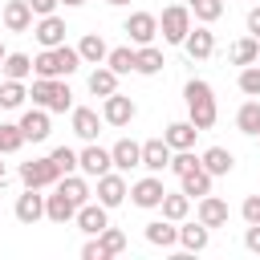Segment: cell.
Wrapping results in <instances>:
<instances>
[{
	"instance_id": "obj_1",
	"label": "cell",
	"mask_w": 260,
	"mask_h": 260,
	"mask_svg": "<svg viewBox=\"0 0 260 260\" xmlns=\"http://www.w3.org/2000/svg\"><path fill=\"white\" fill-rule=\"evenodd\" d=\"M183 102H187V118L199 126V134L215 126V118H219V106H215V89H211L203 77H191V81L183 85Z\"/></svg>"
},
{
	"instance_id": "obj_2",
	"label": "cell",
	"mask_w": 260,
	"mask_h": 260,
	"mask_svg": "<svg viewBox=\"0 0 260 260\" xmlns=\"http://www.w3.org/2000/svg\"><path fill=\"white\" fill-rule=\"evenodd\" d=\"M85 61H81V53H77V45H57V49H41L37 57H32V73L37 77H69V73H77Z\"/></svg>"
},
{
	"instance_id": "obj_3",
	"label": "cell",
	"mask_w": 260,
	"mask_h": 260,
	"mask_svg": "<svg viewBox=\"0 0 260 260\" xmlns=\"http://www.w3.org/2000/svg\"><path fill=\"white\" fill-rule=\"evenodd\" d=\"M28 98H32V106H45L49 114L73 110V89L65 85V77H32Z\"/></svg>"
},
{
	"instance_id": "obj_4",
	"label": "cell",
	"mask_w": 260,
	"mask_h": 260,
	"mask_svg": "<svg viewBox=\"0 0 260 260\" xmlns=\"http://www.w3.org/2000/svg\"><path fill=\"white\" fill-rule=\"evenodd\" d=\"M158 32H162L167 45H183L187 32H191V8H187L183 0H179V4H167L162 16H158Z\"/></svg>"
},
{
	"instance_id": "obj_5",
	"label": "cell",
	"mask_w": 260,
	"mask_h": 260,
	"mask_svg": "<svg viewBox=\"0 0 260 260\" xmlns=\"http://www.w3.org/2000/svg\"><path fill=\"white\" fill-rule=\"evenodd\" d=\"M77 171H81L85 179H102L106 171H114V154H110L106 146H98V142H85V146L77 150Z\"/></svg>"
},
{
	"instance_id": "obj_6",
	"label": "cell",
	"mask_w": 260,
	"mask_h": 260,
	"mask_svg": "<svg viewBox=\"0 0 260 260\" xmlns=\"http://www.w3.org/2000/svg\"><path fill=\"white\" fill-rule=\"evenodd\" d=\"M57 179H61V171H57V162L45 154V158H28V162H20V183L24 187H57Z\"/></svg>"
},
{
	"instance_id": "obj_7",
	"label": "cell",
	"mask_w": 260,
	"mask_h": 260,
	"mask_svg": "<svg viewBox=\"0 0 260 260\" xmlns=\"http://www.w3.org/2000/svg\"><path fill=\"white\" fill-rule=\"evenodd\" d=\"M122 32L130 37V45H134V49H138V45H154V37H158V16L138 8V12H130V16H126Z\"/></svg>"
},
{
	"instance_id": "obj_8",
	"label": "cell",
	"mask_w": 260,
	"mask_h": 260,
	"mask_svg": "<svg viewBox=\"0 0 260 260\" xmlns=\"http://www.w3.org/2000/svg\"><path fill=\"white\" fill-rule=\"evenodd\" d=\"M102 118H106V126H130L138 118V106L126 93H110V98H102Z\"/></svg>"
},
{
	"instance_id": "obj_9",
	"label": "cell",
	"mask_w": 260,
	"mask_h": 260,
	"mask_svg": "<svg viewBox=\"0 0 260 260\" xmlns=\"http://www.w3.org/2000/svg\"><path fill=\"white\" fill-rule=\"evenodd\" d=\"M102 122H106V118H102L93 106H73V110H69V126H73V134H77L81 142H98Z\"/></svg>"
},
{
	"instance_id": "obj_10",
	"label": "cell",
	"mask_w": 260,
	"mask_h": 260,
	"mask_svg": "<svg viewBox=\"0 0 260 260\" xmlns=\"http://www.w3.org/2000/svg\"><path fill=\"white\" fill-rule=\"evenodd\" d=\"M162 195H167V187H162V179H158V175H146V179H138V183L130 187V203H134V207H142V211L162 207Z\"/></svg>"
},
{
	"instance_id": "obj_11",
	"label": "cell",
	"mask_w": 260,
	"mask_h": 260,
	"mask_svg": "<svg viewBox=\"0 0 260 260\" xmlns=\"http://www.w3.org/2000/svg\"><path fill=\"white\" fill-rule=\"evenodd\" d=\"M0 20H4V28H8V32H32L37 12H32V4H28V0H8V4L0 8Z\"/></svg>"
},
{
	"instance_id": "obj_12",
	"label": "cell",
	"mask_w": 260,
	"mask_h": 260,
	"mask_svg": "<svg viewBox=\"0 0 260 260\" xmlns=\"http://www.w3.org/2000/svg\"><path fill=\"white\" fill-rule=\"evenodd\" d=\"M65 16H57V12H49V16H37V24H32V37H37V45L41 49H57V45H65Z\"/></svg>"
},
{
	"instance_id": "obj_13",
	"label": "cell",
	"mask_w": 260,
	"mask_h": 260,
	"mask_svg": "<svg viewBox=\"0 0 260 260\" xmlns=\"http://www.w3.org/2000/svg\"><path fill=\"white\" fill-rule=\"evenodd\" d=\"M20 130H24V142H45L53 134V114L45 106H32L20 114Z\"/></svg>"
},
{
	"instance_id": "obj_14",
	"label": "cell",
	"mask_w": 260,
	"mask_h": 260,
	"mask_svg": "<svg viewBox=\"0 0 260 260\" xmlns=\"http://www.w3.org/2000/svg\"><path fill=\"white\" fill-rule=\"evenodd\" d=\"M126 195H130V187H126V175H122V171H106V175L98 179V203H106L110 211L122 207Z\"/></svg>"
},
{
	"instance_id": "obj_15",
	"label": "cell",
	"mask_w": 260,
	"mask_h": 260,
	"mask_svg": "<svg viewBox=\"0 0 260 260\" xmlns=\"http://www.w3.org/2000/svg\"><path fill=\"white\" fill-rule=\"evenodd\" d=\"M85 236H102L106 228H110V207L106 203H98V199H89V203H81L77 207V219H73Z\"/></svg>"
},
{
	"instance_id": "obj_16",
	"label": "cell",
	"mask_w": 260,
	"mask_h": 260,
	"mask_svg": "<svg viewBox=\"0 0 260 260\" xmlns=\"http://www.w3.org/2000/svg\"><path fill=\"white\" fill-rule=\"evenodd\" d=\"M16 219L24 223V228H32L37 219H45V195H41V187H24L20 195H16Z\"/></svg>"
},
{
	"instance_id": "obj_17",
	"label": "cell",
	"mask_w": 260,
	"mask_h": 260,
	"mask_svg": "<svg viewBox=\"0 0 260 260\" xmlns=\"http://www.w3.org/2000/svg\"><path fill=\"white\" fill-rule=\"evenodd\" d=\"M183 49H187V57H191V61H207V57L215 53V32H211V24H191V32H187Z\"/></svg>"
},
{
	"instance_id": "obj_18",
	"label": "cell",
	"mask_w": 260,
	"mask_h": 260,
	"mask_svg": "<svg viewBox=\"0 0 260 260\" xmlns=\"http://www.w3.org/2000/svg\"><path fill=\"white\" fill-rule=\"evenodd\" d=\"M171 154H175V150H171L167 138H146V142H142V167H146L150 175H162V171L171 167Z\"/></svg>"
},
{
	"instance_id": "obj_19",
	"label": "cell",
	"mask_w": 260,
	"mask_h": 260,
	"mask_svg": "<svg viewBox=\"0 0 260 260\" xmlns=\"http://www.w3.org/2000/svg\"><path fill=\"white\" fill-rule=\"evenodd\" d=\"M45 219H53V223H69V219H77V203L61 191V187H53V195H45Z\"/></svg>"
},
{
	"instance_id": "obj_20",
	"label": "cell",
	"mask_w": 260,
	"mask_h": 260,
	"mask_svg": "<svg viewBox=\"0 0 260 260\" xmlns=\"http://www.w3.org/2000/svg\"><path fill=\"white\" fill-rule=\"evenodd\" d=\"M110 154H114V171H122V175L142 167V142H134V138H118L110 146Z\"/></svg>"
},
{
	"instance_id": "obj_21",
	"label": "cell",
	"mask_w": 260,
	"mask_h": 260,
	"mask_svg": "<svg viewBox=\"0 0 260 260\" xmlns=\"http://www.w3.org/2000/svg\"><path fill=\"white\" fill-rule=\"evenodd\" d=\"M228 215H232V211H228V203H223L219 195H203V199L195 203V219L207 223V228H223Z\"/></svg>"
},
{
	"instance_id": "obj_22",
	"label": "cell",
	"mask_w": 260,
	"mask_h": 260,
	"mask_svg": "<svg viewBox=\"0 0 260 260\" xmlns=\"http://www.w3.org/2000/svg\"><path fill=\"white\" fill-rule=\"evenodd\" d=\"M142 236H146V244H154V248H175L179 244V223L175 219H150L146 228H142Z\"/></svg>"
},
{
	"instance_id": "obj_23",
	"label": "cell",
	"mask_w": 260,
	"mask_h": 260,
	"mask_svg": "<svg viewBox=\"0 0 260 260\" xmlns=\"http://www.w3.org/2000/svg\"><path fill=\"white\" fill-rule=\"evenodd\" d=\"M207 244H211V228L207 223H199V219L195 223H187V219L179 223V248L183 252H207Z\"/></svg>"
},
{
	"instance_id": "obj_24",
	"label": "cell",
	"mask_w": 260,
	"mask_h": 260,
	"mask_svg": "<svg viewBox=\"0 0 260 260\" xmlns=\"http://www.w3.org/2000/svg\"><path fill=\"white\" fill-rule=\"evenodd\" d=\"M162 138L171 142V150H191L195 138H199V126H195L191 118H183V122H171V126L162 130Z\"/></svg>"
},
{
	"instance_id": "obj_25",
	"label": "cell",
	"mask_w": 260,
	"mask_h": 260,
	"mask_svg": "<svg viewBox=\"0 0 260 260\" xmlns=\"http://www.w3.org/2000/svg\"><path fill=\"white\" fill-rule=\"evenodd\" d=\"M228 61L240 65V69H244V65H256V61H260V41H256L252 32L240 37V41H232V45H228Z\"/></svg>"
},
{
	"instance_id": "obj_26",
	"label": "cell",
	"mask_w": 260,
	"mask_h": 260,
	"mask_svg": "<svg viewBox=\"0 0 260 260\" xmlns=\"http://www.w3.org/2000/svg\"><path fill=\"white\" fill-rule=\"evenodd\" d=\"M211 171L207 167H195V171H187V175H179V191H187L191 199H203V195H211Z\"/></svg>"
},
{
	"instance_id": "obj_27",
	"label": "cell",
	"mask_w": 260,
	"mask_h": 260,
	"mask_svg": "<svg viewBox=\"0 0 260 260\" xmlns=\"http://www.w3.org/2000/svg\"><path fill=\"white\" fill-rule=\"evenodd\" d=\"M162 65H167V57H162V49H158V45H138L134 73H142V77H158V73H162Z\"/></svg>"
},
{
	"instance_id": "obj_28",
	"label": "cell",
	"mask_w": 260,
	"mask_h": 260,
	"mask_svg": "<svg viewBox=\"0 0 260 260\" xmlns=\"http://www.w3.org/2000/svg\"><path fill=\"white\" fill-rule=\"evenodd\" d=\"M77 53H81V61H85V65H106V57H110V45H106L98 32H85V37L77 41Z\"/></svg>"
},
{
	"instance_id": "obj_29",
	"label": "cell",
	"mask_w": 260,
	"mask_h": 260,
	"mask_svg": "<svg viewBox=\"0 0 260 260\" xmlns=\"http://www.w3.org/2000/svg\"><path fill=\"white\" fill-rule=\"evenodd\" d=\"M199 158H203V167H207L215 179H219V175H232V167H236V154H232L228 146H207Z\"/></svg>"
},
{
	"instance_id": "obj_30",
	"label": "cell",
	"mask_w": 260,
	"mask_h": 260,
	"mask_svg": "<svg viewBox=\"0 0 260 260\" xmlns=\"http://www.w3.org/2000/svg\"><path fill=\"white\" fill-rule=\"evenodd\" d=\"M0 77L28 81V77H32V57H28V53H8V57L0 61Z\"/></svg>"
},
{
	"instance_id": "obj_31",
	"label": "cell",
	"mask_w": 260,
	"mask_h": 260,
	"mask_svg": "<svg viewBox=\"0 0 260 260\" xmlns=\"http://www.w3.org/2000/svg\"><path fill=\"white\" fill-rule=\"evenodd\" d=\"M236 130L248 134V138H256V130H260V98H248V102L236 110Z\"/></svg>"
},
{
	"instance_id": "obj_32",
	"label": "cell",
	"mask_w": 260,
	"mask_h": 260,
	"mask_svg": "<svg viewBox=\"0 0 260 260\" xmlns=\"http://www.w3.org/2000/svg\"><path fill=\"white\" fill-rule=\"evenodd\" d=\"M89 93H93V98H110V93H118V73H114L110 65H98V69L89 73Z\"/></svg>"
},
{
	"instance_id": "obj_33",
	"label": "cell",
	"mask_w": 260,
	"mask_h": 260,
	"mask_svg": "<svg viewBox=\"0 0 260 260\" xmlns=\"http://www.w3.org/2000/svg\"><path fill=\"white\" fill-rule=\"evenodd\" d=\"M57 187H61L77 207H81V203H89V195H93V191H89V179H85V175H77V171H73V175H61V179H57Z\"/></svg>"
},
{
	"instance_id": "obj_34",
	"label": "cell",
	"mask_w": 260,
	"mask_h": 260,
	"mask_svg": "<svg viewBox=\"0 0 260 260\" xmlns=\"http://www.w3.org/2000/svg\"><path fill=\"white\" fill-rule=\"evenodd\" d=\"M162 215L175 219V223H183V219L191 215V195H187V191H167V195H162Z\"/></svg>"
},
{
	"instance_id": "obj_35",
	"label": "cell",
	"mask_w": 260,
	"mask_h": 260,
	"mask_svg": "<svg viewBox=\"0 0 260 260\" xmlns=\"http://www.w3.org/2000/svg\"><path fill=\"white\" fill-rule=\"evenodd\" d=\"M24 98H28V85L24 81H12V77L0 81V110H20Z\"/></svg>"
},
{
	"instance_id": "obj_36",
	"label": "cell",
	"mask_w": 260,
	"mask_h": 260,
	"mask_svg": "<svg viewBox=\"0 0 260 260\" xmlns=\"http://www.w3.org/2000/svg\"><path fill=\"white\" fill-rule=\"evenodd\" d=\"M134 61H138V49H130V45H118V49H110V57H106V65L122 77V73H134Z\"/></svg>"
},
{
	"instance_id": "obj_37",
	"label": "cell",
	"mask_w": 260,
	"mask_h": 260,
	"mask_svg": "<svg viewBox=\"0 0 260 260\" xmlns=\"http://www.w3.org/2000/svg\"><path fill=\"white\" fill-rule=\"evenodd\" d=\"M20 146H24L20 122H0V154H16Z\"/></svg>"
},
{
	"instance_id": "obj_38",
	"label": "cell",
	"mask_w": 260,
	"mask_h": 260,
	"mask_svg": "<svg viewBox=\"0 0 260 260\" xmlns=\"http://www.w3.org/2000/svg\"><path fill=\"white\" fill-rule=\"evenodd\" d=\"M191 16H195L199 24H215V20L223 16V0H195V4H191Z\"/></svg>"
},
{
	"instance_id": "obj_39",
	"label": "cell",
	"mask_w": 260,
	"mask_h": 260,
	"mask_svg": "<svg viewBox=\"0 0 260 260\" xmlns=\"http://www.w3.org/2000/svg\"><path fill=\"white\" fill-rule=\"evenodd\" d=\"M236 85H240L244 98H260V61L256 65H244L240 77H236Z\"/></svg>"
},
{
	"instance_id": "obj_40",
	"label": "cell",
	"mask_w": 260,
	"mask_h": 260,
	"mask_svg": "<svg viewBox=\"0 0 260 260\" xmlns=\"http://www.w3.org/2000/svg\"><path fill=\"white\" fill-rule=\"evenodd\" d=\"M195 167H203V158H199L195 150H175L167 171H175V175H187V171H195Z\"/></svg>"
},
{
	"instance_id": "obj_41",
	"label": "cell",
	"mask_w": 260,
	"mask_h": 260,
	"mask_svg": "<svg viewBox=\"0 0 260 260\" xmlns=\"http://www.w3.org/2000/svg\"><path fill=\"white\" fill-rule=\"evenodd\" d=\"M49 158L57 162V171H61V175H73V171H77V150H73V146H53V154H49Z\"/></svg>"
},
{
	"instance_id": "obj_42",
	"label": "cell",
	"mask_w": 260,
	"mask_h": 260,
	"mask_svg": "<svg viewBox=\"0 0 260 260\" xmlns=\"http://www.w3.org/2000/svg\"><path fill=\"white\" fill-rule=\"evenodd\" d=\"M98 240L106 244V252H110V256H122V252H126V232H122V228H106Z\"/></svg>"
},
{
	"instance_id": "obj_43",
	"label": "cell",
	"mask_w": 260,
	"mask_h": 260,
	"mask_svg": "<svg viewBox=\"0 0 260 260\" xmlns=\"http://www.w3.org/2000/svg\"><path fill=\"white\" fill-rule=\"evenodd\" d=\"M81 260H110V252H106V244H102L98 236H89V240L81 244Z\"/></svg>"
},
{
	"instance_id": "obj_44",
	"label": "cell",
	"mask_w": 260,
	"mask_h": 260,
	"mask_svg": "<svg viewBox=\"0 0 260 260\" xmlns=\"http://www.w3.org/2000/svg\"><path fill=\"white\" fill-rule=\"evenodd\" d=\"M240 215H244V223H260V195H248L240 203Z\"/></svg>"
},
{
	"instance_id": "obj_45",
	"label": "cell",
	"mask_w": 260,
	"mask_h": 260,
	"mask_svg": "<svg viewBox=\"0 0 260 260\" xmlns=\"http://www.w3.org/2000/svg\"><path fill=\"white\" fill-rule=\"evenodd\" d=\"M244 248L260 256V223H248V232H244Z\"/></svg>"
},
{
	"instance_id": "obj_46",
	"label": "cell",
	"mask_w": 260,
	"mask_h": 260,
	"mask_svg": "<svg viewBox=\"0 0 260 260\" xmlns=\"http://www.w3.org/2000/svg\"><path fill=\"white\" fill-rule=\"evenodd\" d=\"M244 24H248V32L260 41V4H252V8H248V20H244Z\"/></svg>"
},
{
	"instance_id": "obj_47",
	"label": "cell",
	"mask_w": 260,
	"mask_h": 260,
	"mask_svg": "<svg viewBox=\"0 0 260 260\" xmlns=\"http://www.w3.org/2000/svg\"><path fill=\"white\" fill-rule=\"evenodd\" d=\"M28 4H32V12H37V16H49V12H57V4H61V0H28Z\"/></svg>"
},
{
	"instance_id": "obj_48",
	"label": "cell",
	"mask_w": 260,
	"mask_h": 260,
	"mask_svg": "<svg viewBox=\"0 0 260 260\" xmlns=\"http://www.w3.org/2000/svg\"><path fill=\"white\" fill-rule=\"evenodd\" d=\"M61 4H65V8H81L85 0H61Z\"/></svg>"
},
{
	"instance_id": "obj_49",
	"label": "cell",
	"mask_w": 260,
	"mask_h": 260,
	"mask_svg": "<svg viewBox=\"0 0 260 260\" xmlns=\"http://www.w3.org/2000/svg\"><path fill=\"white\" fill-rule=\"evenodd\" d=\"M106 4H110V8H122V4H130V0H106Z\"/></svg>"
},
{
	"instance_id": "obj_50",
	"label": "cell",
	"mask_w": 260,
	"mask_h": 260,
	"mask_svg": "<svg viewBox=\"0 0 260 260\" xmlns=\"http://www.w3.org/2000/svg\"><path fill=\"white\" fill-rule=\"evenodd\" d=\"M4 57H8V49H4V41H0V61H4Z\"/></svg>"
},
{
	"instance_id": "obj_51",
	"label": "cell",
	"mask_w": 260,
	"mask_h": 260,
	"mask_svg": "<svg viewBox=\"0 0 260 260\" xmlns=\"http://www.w3.org/2000/svg\"><path fill=\"white\" fill-rule=\"evenodd\" d=\"M0 183H4V162H0Z\"/></svg>"
},
{
	"instance_id": "obj_52",
	"label": "cell",
	"mask_w": 260,
	"mask_h": 260,
	"mask_svg": "<svg viewBox=\"0 0 260 260\" xmlns=\"http://www.w3.org/2000/svg\"><path fill=\"white\" fill-rule=\"evenodd\" d=\"M183 4H187V8H191V4H195V0H183Z\"/></svg>"
},
{
	"instance_id": "obj_53",
	"label": "cell",
	"mask_w": 260,
	"mask_h": 260,
	"mask_svg": "<svg viewBox=\"0 0 260 260\" xmlns=\"http://www.w3.org/2000/svg\"><path fill=\"white\" fill-rule=\"evenodd\" d=\"M256 142H260V130H256Z\"/></svg>"
},
{
	"instance_id": "obj_54",
	"label": "cell",
	"mask_w": 260,
	"mask_h": 260,
	"mask_svg": "<svg viewBox=\"0 0 260 260\" xmlns=\"http://www.w3.org/2000/svg\"><path fill=\"white\" fill-rule=\"evenodd\" d=\"M256 4H260V0H256Z\"/></svg>"
}]
</instances>
